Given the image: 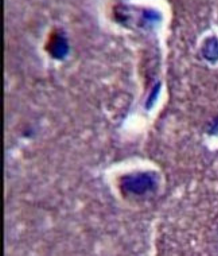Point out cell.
Returning <instances> with one entry per match:
<instances>
[{"mask_svg": "<svg viewBox=\"0 0 218 256\" xmlns=\"http://www.w3.org/2000/svg\"><path fill=\"white\" fill-rule=\"evenodd\" d=\"M208 134L209 135H218V116L216 119L212 120V123L208 127Z\"/></svg>", "mask_w": 218, "mask_h": 256, "instance_id": "6da1fadb", "label": "cell"}]
</instances>
